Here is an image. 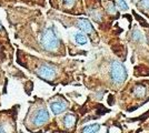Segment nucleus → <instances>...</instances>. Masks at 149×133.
<instances>
[{
  "mask_svg": "<svg viewBox=\"0 0 149 133\" xmlns=\"http://www.w3.org/2000/svg\"><path fill=\"white\" fill-rule=\"evenodd\" d=\"M40 43L41 47L47 51H55L59 48L60 40L58 38L54 27H49L42 31L40 37Z\"/></svg>",
  "mask_w": 149,
  "mask_h": 133,
  "instance_id": "obj_2",
  "label": "nucleus"
},
{
  "mask_svg": "<svg viewBox=\"0 0 149 133\" xmlns=\"http://www.w3.org/2000/svg\"><path fill=\"white\" fill-rule=\"evenodd\" d=\"M49 112L47 111L46 107L44 105H31L28 113L25 118V125L28 130L36 132V129L44 127L45 124L49 121Z\"/></svg>",
  "mask_w": 149,
  "mask_h": 133,
  "instance_id": "obj_1",
  "label": "nucleus"
},
{
  "mask_svg": "<svg viewBox=\"0 0 149 133\" xmlns=\"http://www.w3.org/2000/svg\"><path fill=\"white\" fill-rule=\"evenodd\" d=\"M139 5L141 8L146 9V10H149V0H140L139 1Z\"/></svg>",
  "mask_w": 149,
  "mask_h": 133,
  "instance_id": "obj_14",
  "label": "nucleus"
},
{
  "mask_svg": "<svg viewBox=\"0 0 149 133\" xmlns=\"http://www.w3.org/2000/svg\"><path fill=\"white\" fill-rule=\"evenodd\" d=\"M16 111L6 110L0 113V133H18L16 127Z\"/></svg>",
  "mask_w": 149,
  "mask_h": 133,
  "instance_id": "obj_3",
  "label": "nucleus"
},
{
  "mask_svg": "<svg viewBox=\"0 0 149 133\" xmlns=\"http://www.w3.org/2000/svg\"><path fill=\"white\" fill-rule=\"evenodd\" d=\"M62 2H63V5H65V6L71 7L74 3V0H62Z\"/></svg>",
  "mask_w": 149,
  "mask_h": 133,
  "instance_id": "obj_16",
  "label": "nucleus"
},
{
  "mask_svg": "<svg viewBox=\"0 0 149 133\" xmlns=\"http://www.w3.org/2000/svg\"><path fill=\"white\" fill-rule=\"evenodd\" d=\"M117 6L120 10H123V11H126V10H128V5H127V2L125 1V0H117Z\"/></svg>",
  "mask_w": 149,
  "mask_h": 133,
  "instance_id": "obj_12",
  "label": "nucleus"
},
{
  "mask_svg": "<svg viewBox=\"0 0 149 133\" xmlns=\"http://www.w3.org/2000/svg\"><path fill=\"white\" fill-rule=\"evenodd\" d=\"M134 93H135V95H136L137 98H143V95L146 94V88L143 85L138 84V85H136L134 88Z\"/></svg>",
  "mask_w": 149,
  "mask_h": 133,
  "instance_id": "obj_11",
  "label": "nucleus"
},
{
  "mask_svg": "<svg viewBox=\"0 0 149 133\" xmlns=\"http://www.w3.org/2000/svg\"><path fill=\"white\" fill-rule=\"evenodd\" d=\"M109 73L111 81L116 84H123L127 79V70L124 64L119 61H112L110 64Z\"/></svg>",
  "mask_w": 149,
  "mask_h": 133,
  "instance_id": "obj_4",
  "label": "nucleus"
},
{
  "mask_svg": "<svg viewBox=\"0 0 149 133\" xmlns=\"http://www.w3.org/2000/svg\"><path fill=\"white\" fill-rule=\"evenodd\" d=\"M62 121H63V125L67 129H70V127H74V123H76V116L71 113H67L63 116Z\"/></svg>",
  "mask_w": 149,
  "mask_h": 133,
  "instance_id": "obj_8",
  "label": "nucleus"
},
{
  "mask_svg": "<svg viewBox=\"0 0 149 133\" xmlns=\"http://www.w3.org/2000/svg\"><path fill=\"white\" fill-rule=\"evenodd\" d=\"M74 40H76L77 43L80 44V45L87 43V37H86V34L84 32H77L74 34Z\"/></svg>",
  "mask_w": 149,
  "mask_h": 133,
  "instance_id": "obj_9",
  "label": "nucleus"
},
{
  "mask_svg": "<svg viewBox=\"0 0 149 133\" xmlns=\"http://www.w3.org/2000/svg\"><path fill=\"white\" fill-rule=\"evenodd\" d=\"M132 39L134 40H138V41H140L141 39H143V36H141V33H140V31L139 30H137V29H135L134 31H132Z\"/></svg>",
  "mask_w": 149,
  "mask_h": 133,
  "instance_id": "obj_13",
  "label": "nucleus"
},
{
  "mask_svg": "<svg viewBox=\"0 0 149 133\" xmlns=\"http://www.w3.org/2000/svg\"><path fill=\"white\" fill-rule=\"evenodd\" d=\"M107 11L109 13H115L116 12V9H115V5H113V2L110 1V3H108V6H107Z\"/></svg>",
  "mask_w": 149,
  "mask_h": 133,
  "instance_id": "obj_15",
  "label": "nucleus"
},
{
  "mask_svg": "<svg viewBox=\"0 0 149 133\" xmlns=\"http://www.w3.org/2000/svg\"><path fill=\"white\" fill-rule=\"evenodd\" d=\"M35 73L40 79H42L47 82H51L57 76V69L52 64L41 63L37 65V68L35 69Z\"/></svg>",
  "mask_w": 149,
  "mask_h": 133,
  "instance_id": "obj_5",
  "label": "nucleus"
},
{
  "mask_svg": "<svg viewBox=\"0 0 149 133\" xmlns=\"http://www.w3.org/2000/svg\"><path fill=\"white\" fill-rule=\"evenodd\" d=\"M67 107H68L67 102L62 100V99H58V100H54V101L50 102V109H51L52 113L55 115L62 113L67 109Z\"/></svg>",
  "mask_w": 149,
  "mask_h": 133,
  "instance_id": "obj_6",
  "label": "nucleus"
},
{
  "mask_svg": "<svg viewBox=\"0 0 149 133\" xmlns=\"http://www.w3.org/2000/svg\"><path fill=\"white\" fill-rule=\"evenodd\" d=\"M77 25H78V28L81 31L86 32V33H91L93 31V25L88 19H79Z\"/></svg>",
  "mask_w": 149,
  "mask_h": 133,
  "instance_id": "obj_7",
  "label": "nucleus"
},
{
  "mask_svg": "<svg viewBox=\"0 0 149 133\" xmlns=\"http://www.w3.org/2000/svg\"><path fill=\"white\" fill-rule=\"evenodd\" d=\"M100 125L98 123H95V124H90L87 125L82 129V133H97L99 131Z\"/></svg>",
  "mask_w": 149,
  "mask_h": 133,
  "instance_id": "obj_10",
  "label": "nucleus"
},
{
  "mask_svg": "<svg viewBox=\"0 0 149 133\" xmlns=\"http://www.w3.org/2000/svg\"><path fill=\"white\" fill-rule=\"evenodd\" d=\"M1 29H2V27H1V23H0V30H1Z\"/></svg>",
  "mask_w": 149,
  "mask_h": 133,
  "instance_id": "obj_17",
  "label": "nucleus"
}]
</instances>
